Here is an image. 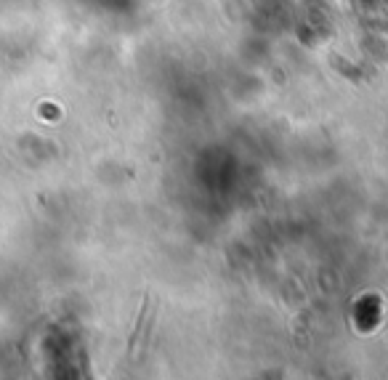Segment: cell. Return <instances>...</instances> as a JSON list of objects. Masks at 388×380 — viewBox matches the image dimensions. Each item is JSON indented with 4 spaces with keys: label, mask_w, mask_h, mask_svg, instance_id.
<instances>
[{
    "label": "cell",
    "mask_w": 388,
    "mask_h": 380,
    "mask_svg": "<svg viewBox=\"0 0 388 380\" xmlns=\"http://www.w3.org/2000/svg\"><path fill=\"white\" fill-rule=\"evenodd\" d=\"M149 295H144L141 300V311H139V320H136V327L130 333V340H128V359H136V351H139V343H141V335L146 330V320H149Z\"/></svg>",
    "instance_id": "1"
}]
</instances>
